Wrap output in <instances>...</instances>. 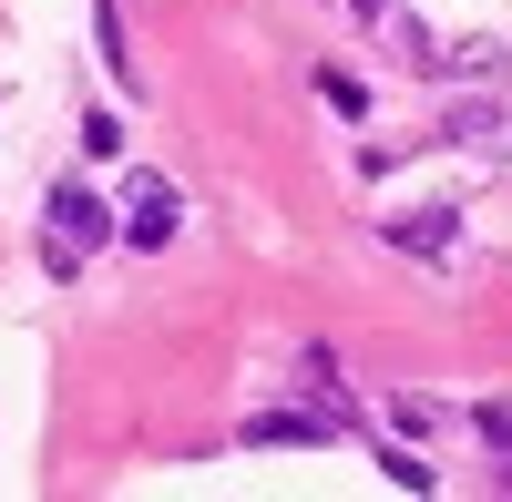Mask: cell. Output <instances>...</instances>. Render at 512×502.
Instances as JSON below:
<instances>
[{
  "mask_svg": "<svg viewBox=\"0 0 512 502\" xmlns=\"http://www.w3.org/2000/svg\"><path fill=\"white\" fill-rule=\"evenodd\" d=\"M379 236H390L400 257H451V246H461V216H451V205H410V216H379Z\"/></svg>",
  "mask_w": 512,
  "mask_h": 502,
  "instance_id": "cell-3",
  "label": "cell"
},
{
  "mask_svg": "<svg viewBox=\"0 0 512 502\" xmlns=\"http://www.w3.org/2000/svg\"><path fill=\"white\" fill-rule=\"evenodd\" d=\"M482 441H492V451H512V410H502V400L482 410Z\"/></svg>",
  "mask_w": 512,
  "mask_h": 502,
  "instance_id": "cell-8",
  "label": "cell"
},
{
  "mask_svg": "<svg viewBox=\"0 0 512 502\" xmlns=\"http://www.w3.org/2000/svg\"><path fill=\"white\" fill-rule=\"evenodd\" d=\"M349 11H359V21H390V0H349Z\"/></svg>",
  "mask_w": 512,
  "mask_h": 502,
  "instance_id": "cell-9",
  "label": "cell"
},
{
  "mask_svg": "<svg viewBox=\"0 0 512 502\" xmlns=\"http://www.w3.org/2000/svg\"><path fill=\"white\" fill-rule=\"evenodd\" d=\"M82 154H123V123L93 103V113H82Z\"/></svg>",
  "mask_w": 512,
  "mask_h": 502,
  "instance_id": "cell-7",
  "label": "cell"
},
{
  "mask_svg": "<svg viewBox=\"0 0 512 502\" xmlns=\"http://www.w3.org/2000/svg\"><path fill=\"white\" fill-rule=\"evenodd\" d=\"M318 93H328V113H349V123L369 113V82H349V72H318Z\"/></svg>",
  "mask_w": 512,
  "mask_h": 502,
  "instance_id": "cell-6",
  "label": "cell"
},
{
  "mask_svg": "<svg viewBox=\"0 0 512 502\" xmlns=\"http://www.w3.org/2000/svg\"><path fill=\"white\" fill-rule=\"evenodd\" d=\"M93 41H103L113 82H134V52H123V11H113V0H93Z\"/></svg>",
  "mask_w": 512,
  "mask_h": 502,
  "instance_id": "cell-4",
  "label": "cell"
},
{
  "mask_svg": "<svg viewBox=\"0 0 512 502\" xmlns=\"http://www.w3.org/2000/svg\"><path fill=\"white\" fill-rule=\"evenodd\" d=\"M113 236V216H103V195L93 185H52V205H41V267L52 277H82V257Z\"/></svg>",
  "mask_w": 512,
  "mask_h": 502,
  "instance_id": "cell-1",
  "label": "cell"
},
{
  "mask_svg": "<svg viewBox=\"0 0 512 502\" xmlns=\"http://www.w3.org/2000/svg\"><path fill=\"white\" fill-rule=\"evenodd\" d=\"M175 226H185V205H175L164 175H134V185H123V246H144V257H154V246H175Z\"/></svg>",
  "mask_w": 512,
  "mask_h": 502,
  "instance_id": "cell-2",
  "label": "cell"
},
{
  "mask_svg": "<svg viewBox=\"0 0 512 502\" xmlns=\"http://www.w3.org/2000/svg\"><path fill=\"white\" fill-rule=\"evenodd\" d=\"M379 472H390L400 492H431V482H441V472H431V462H420V451H400V441H390V451H379Z\"/></svg>",
  "mask_w": 512,
  "mask_h": 502,
  "instance_id": "cell-5",
  "label": "cell"
}]
</instances>
